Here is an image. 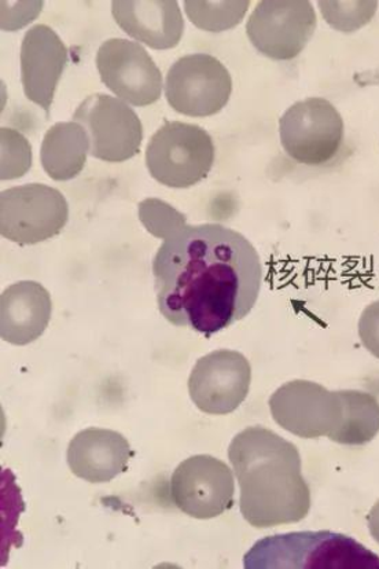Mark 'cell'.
<instances>
[{"label":"cell","mask_w":379,"mask_h":569,"mask_svg":"<svg viewBox=\"0 0 379 569\" xmlns=\"http://www.w3.org/2000/svg\"><path fill=\"white\" fill-rule=\"evenodd\" d=\"M157 305L178 328L212 336L252 311L262 269L247 237L221 224L186 226L153 261Z\"/></svg>","instance_id":"1"},{"label":"cell","mask_w":379,"mask_h":569,"mask_svg":"<svg viewBox=\"0 0 379 569\" xmlns=\"http://www.w3.org/2000/svg\"><path fill=\"white\" fill-rule=\"evenodd\" d=\"M229 460L238 479L239 509L256 528L295 525L311 509L299 449L265 427H249L232 439Z\"/></svg>","instance_id":"2"},{"label":"cell","mask_w":379,"mask_h":569,"mask_svg":"<svg viewBox=\"0 0 379 569\" xmlns=\"http://www.w3.org/2000/svg\"><path fill=\"white\" fill-rule=\"evenodd\" d=\"M247 569H379V556L343 533L306 531L260 539L243 557Z\"/></svg>","instance_id":"3"},{"label":"cell","mask_w":379,"mask_h":569,"mask_svg":"<svg viewBox=\"0 0 379 569\" xmlns=\"http://www.w3.org/2000/svg\"><path fill=\"white\" fill-rule=\"evenodd\" d=\"M215 162V143L196 124L168 121L151 137L146 166L157 182L172 189H189L209 176Z\"/></svg>","instance_id":"4"},{"label":"cell","mask_w":379,"mask_h":569,"mask_svg":"<svg viewBox=\"0 0 379 569\" xmlns=\"http://www.w3.org/2000/svg\"><path fill=\"white\" fill-rule=\"evenodd\" d=\"M68 219L66 197L48 184L17 186L0 193V234L20 246H34L60 234Z\"/></svg>","instance_id":"5"},{"label":"cell","mask_w":379,"mask_h":569,"mask_svg":"<svg viewBox=\"0 0 379 569\" xmlns=\"http://www.w3.org/2000/svg\"><path fill=\"white\" fill-rule=\"evenodd\" d=\"M285 152L300 164H328L342 147L343 120L325 98H307L286 110L279 120Z\"/></svg>","instance_id":"6"},{"label":"cell","mask_w":379,"mask_h":569,"mask_svg":"<svg viewBox=\"0 0 379 569\" xmlns=\"http://www.w3.org/2000/svg\"><path fill=\"white\" fill-rule=\"evenodd\" d=\"M232 79L223 63L209 54L180 58L167 73L166 98L174 112L208 118L229 103Z\"/></svg>","instance_id":"7"},{"label":"cell","mask_w":379,"mask_h":569,"mask_svg":"<svg viewBox=\"0 0 379 569\" xmlns=\"http://www.w3.org/2000/svg\"><path fill=\"white\" fill-rule=\"evenodd\" d=\"M270 410L279 427L302 439H330L343 420L341 391L308 380L278 388L270 398Z\"/></svg>","instance_id":"8"},{"label":"cell","mask_w":379,"mask_h":569,"mask_svg":"<svg viewBox=\"0 0 379 569\" xmlns=\"http://www.w3.org/2000/svg\"><path fill=\"white\" fill-rule=\"evenodd\" d=\"M317 26L308 0H262L249 17L247 33L262 56L289 61L306 49Z\"/></svg>","instance_id":"9"},{"label":"cell","mask_w":379,"mask_h":569,"mask_svg":"<svg viewBox=\"0 0 379 569\" xmlns=\"http://www.w3.org/2000/svg\"><path fill=\"white\" fill-rule=\"evenodd\" d=\"M73 121L90 138V154L107 162H124L141 150L143 127L136 110L108 94L87 97L76 109Z\"/></svg>","instance_id":"10"},{"label":"cell","mask_w":379,"mask_h":569,"mask_svg":"<svg viewBox=\"0 0 379 569\" xmlns=\"http://www.w3.org/2000/svg\"><path fill=\"white\" fill-rule=\"evenodd\" d=\"M236 481L226 462L212 456H192L174 469L171 497L192 519L218 518L235 505Z\"/></svg>","instance_id":"11"},{"label":"cell","mask_w":379,"mask_h":569,"mask_svg":"<svg viewBox=\"0 0 379 569\" xmlns=\"http://www.w3.org/2000/svg\"><path fill=\"white\" fill-rule=\"evenodd\" d=\"M96 63L102 83L121 101L149 107L160 100V68L138 42L109 39L99 48Z\"/></svg>","instance_id":"12"},{"label":"cell","mask_w":379,"mask_h":569,"mask_svg":"<svg viewBox=\"0 0 379 569\" xmlns=\"http://www.w3.org/2000/svg\"><path fill=\"white\" fill-rule=\"evenodd\" d=\"M252 368L241 352L219 350L198 359L189 377L192 402L202 413L226 416L248 398Z\"/></svg>","instance_id":"13"},{"label":"cell","mask_w":379,"mask_h":569,"mask_svg":"<svg viewBox=\"0 0 379 569\" xmlns=\"http://www.w3.org/2000/svg\"><path fill=\"white\" fill-rule=\"evenodd\" d=\"M21 83L29 101L50 114L58 83L68 66V49L54 29L34 26L21 43Z\"/></svg>","instance_id":"14"},{"label":"cell","mask_w":379,"mask_h":569,"mask_svg":"<svg viewBox=\"0 0 379 569\" xmlns=\"http://www.w3.org/2000/svg\"><path fill=\"white\" fill-rule=\"evenodd\" d=\"M112 13L128 37L154 50L177 48L184 21L177 0H116Z\"/></svg>","instance_id":"15"},{"label":"cell","mask_w":379,"mask_h":569,"mask_svg":"<svg viewBox=\"0 0 379 569\" xmlns=\"http://www.w3.org/2000/svg\"><path fill=\"white\" fill-rule=\"evenodd\" d=\"M133 452L128 440L112 429L87 428L68 446L69 469L89 483H109L126 472Z\"/></svg>","instance_id":"16"},{"label":"cell","mask_w":379,"mask_h":569,"mask_svg":"<svg viewBox=\"0 0 379 569\" xmlns=\"http://www.w3.org/2000/svg\"><path fill=\"white\" fill-rule=\"evenodd\" d=\"M51 296L42 283L21 281L0 296V337L13 346L37 341L48 329Z\"/></svg>","instance_id":"17"},{"label":"cell","mask_w":379,"mask_h":569,"mask_svg":"<svg viewBox=\"0 0 379 569\" xmlns=\"http://www.w3.org/2000/svg\"><path fill=\"white\" fill-rule=\"evenodd\" d=\"M89 153L90 138L84 127L76 121H67L52 126L46 132L40 161L51 179L66 182L80 176Z\"/></svg>","instance_id":"18"},{"label":"cell","mask_w":379,"mask_h":569,"mask_svg":"<svg viewBox=\"0 0 379 569\" xmlns=\"http://www.w3.org/2000/svg\"><path fill=\"white\" fill-rule=\"evenodd\" d=\"M343 420L330 438L338 445L363 446L379 433V402L375 395L355 389L341 391Z\"/></svg>","instance_id":"19"},{"label":"cell","mask_w":379,"mask_h":569,"mask_svg":"<svg viewBox=\"0 0 379 569\" xmlns=\"http://www.w3.org/2000/svg\"><path fill=\"white\" fill-rule=\"evenodd\" d=\"M249 0H186L184 10L197 28L207 32H223L243 20Z\"/></svg>","instance_id":"20"},{"label":"cell","mask_w":379,"mask_h":569,"mask_svg":"<svg viewBox=\"0 0 379 569\" xmlns=\"http://www.w3.org/2000/svg\"><path fill=\"white\" fill-rule=\"evenodd\" d=\"M32 167V147L19 131L0 130V179L13 181L26 176Z\"/></svg>","instance_id":"21"},{"label":"cell","mask_w":379,"mask_h":569,"mask_svg":"<svg viewBox=\"0 0 379 569\" xmlns=\"http://www.w3.org/2000/svg\"><path fill=\"white\" fill-rule=\"evenodd\" d=\"M138 213L146 230L161 240H168L188 226L186 214L159 199L143 200Z\"/></svg>","instance_id":"22"},{"label":"cell","mask_w":379,"mask_h":569,"mask_svg":"<svg viewBox=\"0 0 379 569\" xmlns=\"http://www.w3.org/2000/svg\"><path fill=\"white\" fill-rule=\"evenodd\" d=\"M318 6L330 27L347 33L369 24L378 8L377 2H319Z\"/></svg>","instance_id":"23"},{"label":"cell","mask_w":379,"mask_h":569,"mask_svg":"<svg viewBox=\"0 0 379 569\" xmlns=\"http://www.w3.org/2000/svg\"><path fill=\"white\" fill-rule=\"evenodd\" d=\"M359 337L366 350L379 359V300L361 312Z\"/></svg>","instance_id":"24"},{"label":"cell","mask_w":379,"mask_h":569,"mask_svg":"<svg viewBox=\"0 0 379 569\" xmlns=\"http://www.w3.org/2000/svg\"><path fill=\"white\" fill-rule=\"evenodd\" d=\"M14 8L11 9V6L9 2H2V29L3 31H14V29H20L29 22H32L34 17L40 14V11H42L43 3L39 4L37 9L29 10V8H32L34 2H24V6H22V9L17 11L16 2Z\"/></svg>","instance_id":"25"},{"label":"cell","mask_w":379,"mask_h":569,"mask_svg":"<svg viewBox=\"0 0 379 569\" xmlns=\"http://www.w3.org/2000/svg\"><path fill=\"white\" fill-rule=\"evenodd\" d=\"M367 522H369L371 537L379 545V501L371 508L369 516H367Z\"/></svg>","instance_id":"26"}]
</instances>
